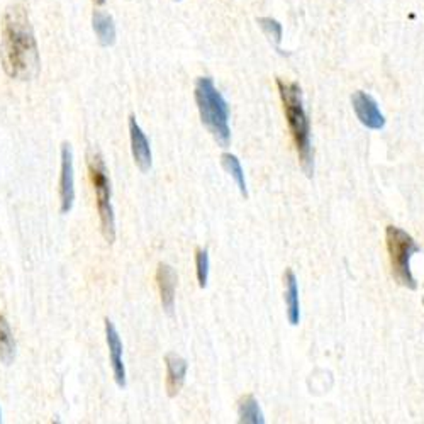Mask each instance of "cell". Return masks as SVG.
Wrapping results in <instances>:
<instances>
[{
  "mask_svg": "<svg viewBox=\"0 0 424 424\" xmlns=\"http://www.w3.org/2000/svg\"><path fill=\"white\" fill-rule=\"evenodd\" d=\"M0 59L6 73L16 80H31L40 71V53L24 6H11L2 19Z\"/></svg>",
  "mask_w": 424,
  "mask_h": 424,
  "instance_id": "obj_1",
  "label": "cell"
},
{
  "mask_svg": "<svg viewBox=\"0 0 424 424\" xmlns=\"http://www.w3.org/2000/svg\"><path fill=\"white\" fill-rule=\"evenodd\" d=\"M277 87L280 99H282L285 117L290 127V134L294 138L297 153L302 168L311 175L312 172V148H311V127H309V117L305 114L302 90L294 82H283L277 80Z\"/></svg>",
  "mask_w": 424,
  "mask_h": 424,
  "instance_id": "obj_2",
  "label": "cell"
},
{
  "mask_svg": "<svg viewBox=\"0 0 424 424\" xmlns=\"http://www.w3.org/2000/svg\"><path fill=\"white\" fill-rule=\"evenodd\" d=\"M195 102H197L202 124L209 129L218 144L226 148L231 141V129L228 122L229 107L209 76H201L195 83Z\"/></svg>",
  "mask_w": 424,
  "mask_h": 424,
  "instance_id": "obj_3",
  "label": "cell"
},
{
  "mask_svg": "<svg viewBox=\"0 0 424 424\" xmlns=\"http://www.w3.org/2000/svg\"><path fill=\"white\" fill-rule=\"evenodd\" d=\"M385 240H387V252L394 278L402 287L416 290L418 283H416L413 271H411V258H413V254L421 252V248L416 245L413 236L396 226H387Z\"/></svg>",
  "mask_w": 424,
  "mask_h": 424,
  "instance_id": "obj_4",
  "label": "cell"
},
{
  "mask_svg": "<svg viewBox=\"0 0 424 424\" xmlns=\"http://www.w3.org/2000/svg\"><path fill=\"white\" fill-rule=\"evenodd\" d=\"M88 175H90L93 190L97 194V209H99L100 216L102 235H104L107 243H114V240H116V216H114V207L110 204V182L104 160L97 151L88 153Z\"/></svg>",
  "mask_w": 424,
  "mask_h": 424,
  "instance_id": "obj_5",
  "label": "cell"
},
{
  "mask_svg": "<svg viewBox=\"0 0 424 424\" xmlns=\"http://www.w3.org/2000/svg\"><path fill=\"white\" fill-rule=\"evenodd\" d=\"M75 202V170H73V151L65 143L61 146V173H59V211L68 214Z\"/></svg>",
  "mask_w": 424,
  "mask_h": 424,
  "instance_id": "obj_6",
  "label": "cell"
},
{
  "mask_svg": "<svg viewBox=\"0 0 424 424\" xmlns=\"http://www.w3.org/2000/svg\"><path fill=\"white\" fill-rule=\"evenodd\" d=\"M351 104H353L356 117L360 119V122L365 127L379 131L385 126L384 114L380 112L379 105H377V102L372 95H368V93L362 90L355 92L353 97H351Z\"/></svg>",
  "mask_w": 424,
  "mask_h": 424,
  "instance_id": "obj_7",
  "label": "cell"
},
{
  "mask_svg": "<svg viewBox=\"0 0 424 424\" xmlns=\"http://www.w3.org/2000/svg\"><path fill=\"white\" fill-rule=\"evenodd\" d=\"M105 338H107L110 363H112L114 380L121 389L126 387V368L122 362V341L119 336L116 326L110 319H105Z\"/></svg>",
  "mask_w": 424,
  "mask_h": 424,
  "instance_id": "obj_8",
  "label": "cell"
},
{
  "mask_svg": "<svg viewBox=\"0 0 424 424\" xmlns=\"http://www.w3.org/2000/svg\"><path fill=\"white\" fill-rule=\"evenodd\" d=\"M129 136H131V151H133L134 163L141 172H148L151 168V148L146 134L136 122V117H129Z\"/></svg>",
  "mask_w": 424,
  "mask_h": 424,
  "instance_id": "obj_9",
  "label": "cell"
},
{
  "mask_svg": "<svg viewBox=\"0 0 424 424\" xmlns=\"http://www.w3.org/2000/svg\"><path fill=\"white\" fill-rule=\"evenodd\" d=\"M156 283H158L161 305L168 314L173 312L175 305V288H177V273L167 263H160L156 270Z\"/></svg>",
  "mask_w": 424,
  "mask_h": 424,
  "instance_id": "obj_10",
  "label": "cell"
},
{
  "mask_svg": "<svg viewBox=\"0 0 424 424\" xmlns=\"http://www.w3.org/2000/svg\"><path fill=\"white\" fill-rule=\"evenodd\" d=\"M165 363H167V392L170 397H175L184 385L189 365L182 356L173 353L165 356Z\"/></svg>",
  "mask_w": 424,
  "mask_h": 424,
  "instance_id": "obj_11",
  "label": "cell"
},
{
  "mask_svg": "<svg viewBox=\"0 0 424 424\" xmlns=\"http://www.w3.org/2000/svg\"><path fill=\"white\" fill-rule=\"evenodd\" d=\"M285 304H287V317L292 326L299 324L300 321V304H299V287H297V278L294 271H285Z\"/></svg>",
  "mask_w": 424,
  "mask_h": 424,
  "instance_id": "obj_12",
  "label": "cell"
},
{
  "mask_svg": "<svg viewBox=\"0 0 424 424\" xmlns=\"http://www.w3.org/2000/svg\"><path fill=\"white\" fill-rule=\"evenodd\" d=\"M93 31L97 34V40L102 46H112L116 42V25H114L112 17L104 14V12L95 11L92 17Z\"/></svg>",
  "mask_w": 424,
  "mask_h": 424,
  "instance_id": "obj_13",
  "label": "cell"
},
{
  "mask_svg": "<svg viewBox=\"0 0 424 424\" xmlns=\"http://www.w3.org/2000/svg\"><path fill=\"white\" fill-rule=\"evenodd\" d=\"M16 356V339L12 334L11 326L6 316L0 314V360L6 365H11L14 362Z\"/></svg>",
  "mask_w": 424,
  "mask_h": 424,
  "instance_id": "obj_14",
  "label": "cell"
},
{
  "mask_svg": "<svg viewBox=\"0 0 424 424\" xmlns=\"http://www.w3.org/2000/svg\"><path fill=\"white\" fill-rule=\"evenodd\" d=\"M237 413H240V423H245V424L265 423V418H263L260 406H258L257 399L253 396H246L241 399L240 406H237Z\"/></svg>",
  "mask_w": 424,
  "mask_h": 424,
  "instance_id": "obj_15",
  "label": "cell"
},
{
  "mask_svg": "<svg viewBox=\"0 0 424 424\" xmlns=\"http://www.w3.org/2000/svg\"><path fill=\"white\" fill-rule=\"evenodd\" d=\"M220 161H223V167L226 172L235 178L237 189H240V192L245 195H248V190H246V180H245V172L243 168H241L240 160L236 158L235 155H231V153H224L223 156H220Z\"/></svg>",
  "mask_w": 424,
  "mask_h": 424,
  "instance_id": "obj_16",
  "label": "cell"
},
{
  "mask_svg": "<svg viewBox=\"0 0 424 424\" xmlns=\"http://www.w3.org/2000/svg\"><path fill=\"white\" fill-rule=\"evenodd\" d=\"M195 266H197V280L199 287L204 288L209 280V254L206 249H197L195 253Z\"/></svg>",
  "mask_w": 424,
  "mask_h": 424,
  "instance_id": "obj_17",
  "label": "cell"
},
{
  "mask_svg": "<svg viewBox=\"0 0 424 424\" xmlns=\"http://www.w3.org/2000/svg\"><path fill=\"white\" fill-rule=\"evenodd\" d=\"M258 24H260V28L265 31L266 36H270L278 45L280 40H282V25L275 19H270V17H260Z\"/></svg>",
  "mask_w": 424,
  "mask_h": 424,
  "instance_id": "obj_18",
  "label": "cell"
},
{
  "mask_svg": "<svg viewBox=\"0 0 424 424\" xmlns=\"http://www.w3.org/2000/svg\"><path fill=\"white\" fill-rule=\"evenodd\" d=\"M93 2H95V4H99V6H100V4H104V0H93Z\"/></svg>",
  "mask_w": 424,
  "mask_h": 424,
  "instance_id": "obj_19",
  "label": "cell"
},
{
  "mask_svg": "<svg viewBox=\"0 0 424 424\" xmlns=\"http://www.w3.org/2000/svg\"><path fill=\"white\" fill-rule=\"evenodd\" d=\"M0 423H2V411H0Z\"/></svg>",
  "mask_w": 424,
  "mask_h": 424,
  "instance_id": "obj_20",
  "label": "cell"
},
{
  "mask_svg": "<svg viewBox=\"0 0 424 424\" xmlns=\"http://www.w3.org/2000/svg\"><path fill=\"white\" fill-rule=\"evenodd\" d=\"M423 304H424V299H423Z\"/></svg>",
  "mask_w": 424,
  "mask_h": 424,
  "instance_id": "obj_21",
  "label": "cell"
}]
</instances>
